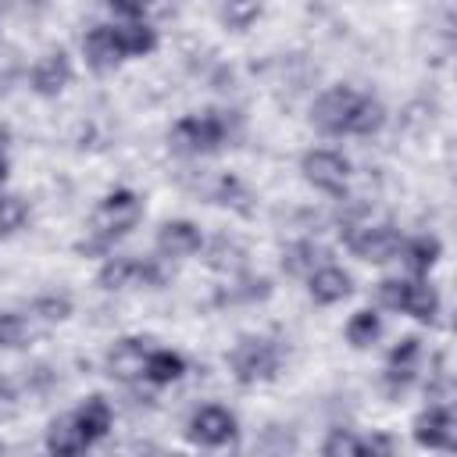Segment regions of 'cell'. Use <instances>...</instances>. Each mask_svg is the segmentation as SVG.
Masks as SVG:
<instances>
[{
  "label": "cell",
  "mask_w": 457,
  "mask_h": 457,
  "mask_svg": "<svg viewBox=\"0 0 457 457\" xmlns=\"http://www.w3.org/2000/svg\"><path fill=\"white\" fill-rule=\"evenodd\" d=\"M403 239H407V236H403L396 225H389V221H378V225H346V232H343L346 250H350L357 261H368V264L396 261Z\"/></svg>",
  "instance_id": "5"
},
{
  "label": "cell",
  "mask_w": 457,
  "mask_h": 457,
  "mask_svg": "<svg viewBox=\"0 0 457 457\" xmlns=\"http://www.w3.org/2000/svg\"><path fill=\"white\" fill-rule=\"evenodd\" d=\"M150 339L143 336H125L111 346L107 353V371L118 378V382H136L143 378V368H146V357H150Z\"/></svg>",
  "instance_id": "15"
},
{
  "label": "cell",
  "mask_w": 457,
  "mask_h": 457,
  "mask_svg": "<svg viewBox=\"0 0 457 457\" xmlns=\"http://www.w3.org/2000/svg\"><path fill=\"white\" fill-rule=\"evenodd\" d=\"M411 436L421 450H453L457 443V421H453V407L443 400H432L425 411L414 414L411 421Z\"/></svg>",
  "instance_id": "9"
},
{
  "label": "cell",
  "mask_w": 457,
  "mask_h": 457,
  "mask_svg": "<svg viewBox=\"0 0 457 457\" xmlns=\"http://www.w3.org/2000/svg\"><path fill=\"white\" fill-rule=\"evenodd\" d=\"M118 43H121V54L125 61L132 57H146L157 50V32L146 25V21H118Z\"/></svg>",
  "instance_id": "24"
},
{
  "label": "cell",
  "mask_w": 457,
  "mask_h": 457,
  "mask_svg": "<svg viewBox=\"0 0 457 457\" xmlns=\"http://www.w3.org/2000/svg\"><path fill=\"white\" fill-rule=\"evenodd\" d=\"M307 296L318 303V307H332V303H343L350 293H353V275L346 268H339L336 261H325L318 264L307 278Z\"/></svg>",
  "instance_id": "12"
},
{
  "label": "cell",
  "mask_w": 457,
  "mask_h": 457,
  "mask_svg": "<svg viewBox=\"0 0 457 457\" xmlns=\"http://www.w3.org/2000/svg\"><path fill=\"white\" fill-rule=\"evenodd\" d=\"M325 261H328V250L321 243H314V239H296V243H289L282 250V271L296 275V278H307Z\"/></svg>",
  "instance_id": "20"
},
{
  "label": "cell",
  "mask_w": 457,
  "mask_h": 457,
  "mask_svg": "<svg viewBox=\"0 0 457 457\" xmlns=\"http://www.w3.org/2000/svg\"><path fill=\"white\" fill-rule=\"evenodd\" d=\"M200 253H204V261L211 264V268H218V271H239L243 268V246L236 243V239H228V236H214L211 243L204 239V246H200Z\"/></svg>",
  "instance_id": "25"
},
{
  "label": "cell",
  "mask_w": 457,
  "mask_h": 457,
  "mask_svg": "<svg viewBox=\"0 0 457 457\" xmlns=\"http://www.w3.org/2000/svg\"><path fill=\"white\" fill-rule=\"evenodd\" d=\"M311 125L321 136H375L386 125V107L375 96L339 82L314 96Z\"/></svg>",
  "instance_id": "1"
},
{
  "label": "cell",
  "mask_w": 457,
  "mask_h": 457,
  "mask_svg": "<svg viewBox=\"0 0 457 457\" xmlns=\"http://www.w3.org/2000/svg\"><path fill=\"white\" fill-rule=\"evenodd\" d=\"M364 453H393V439L389 436H361Z\"/></svg>",
  "instance_id": "31"
},
{
  "label": "cell",
  "mask_w": 457,
  "mask_h": 457,
  "mask_svg": "<svg viewBox=\"0 0 457 457\" xmlns=\"http://www.w3.org/2000/svg\"><path fill=\"white\" fill-rule=\"evenodd\" d=\"M418 368H421V339L418 336H403L393 350H389V357H386V371H382V389H386V396H403L411 386H414V378H418Z\"/></svg>",
  "instance_id": "10"
},
{
  "label": "cell",
  "mask_w": 457,
  "mask_h": 457,
  "mask_svg": "<svg viewBox=\"0 0 457 457\" xmlns=\"http://www.w3.org/2000/svg\"><path fill=\"white\" fill-rule=\"evenodd\" d=\"M225 361L239 386H261L282 371V346L268 336H243L225 353Z\"/></svg>",
  "instance_id": "4"
},
{
  "label": "cell",
  "mask_w": 457,
  "mask_h": 457,
  "mask_svg": "<svg viewBox=\"0 0 457 457\" xmlns=\"http://www.w3.org/2000/svg\"><path fill=\"white\" fill-rule=\"evenodd\" d=\"M186 357L179 350H168V346H154L150 357H146V368H143V378L150 386H171L186 375Z\"/></svg>",
  "instance_id": "21"
},
{
  "label": "cell",
  "mask_w": 457,
  "mask_h": 457,
  "mask_svg": "<svg viewBox=\"0 0 457 457\" xmlns=\"http://www.w3.org/2000/svg\"><path fill=\"white\" fill-rule=\"evenodd\" d=\"M321 453L325 457H361L364 453V443H361V436H353L346 428H332L325 436V443H321Z\"/></svg>",
  "instance_id": "29"
},
{
  "label": "cell",
  "mask_w": 457,
  "mask_h": 457,
  "mask_svg": "<svg viewBox=\"0 0 457 457\" xmlns=\"http://www.w3.org/2000/svg\"><path fill=\"white\" fill-rule=\"evenodd\" d=\"M164 282L161 257H107L96 271V286L114 293V289H157Z\"/></svg>",
  "instance_id": "6"
},
{
  "label": "cell",
  "mask_w": 457,
  "mask_h": 457,
  "mask_svg": "<svg viewBox=\"0 0 457 457\" xmlns=\"http://www.w3.org/2000/svg\"><path fill=\"white\" fill-rule=\"evenodd\" d=\"M443 257V243L439 236H414V239H403L396 261L407 268V275H428Z\"/></svg>",
  "instance_id": "18"
},
{
  "label": "cell",
  "mask_w": 457,
  "mask_h": 457,
  "mask_svg": "<svg viewBox=\"0 0 457 457\" xmlns=\"http://www.w3.org/2000/svg\"><path fill=\"white\" fill-rule=\"evenodd\" d=\"M32 211H29V200L18 196V193H0V236H14L29 225Z\"/></svg>",
  "instance_id": "28"
},
{
  "label": "cell",
  "mask_w": 457,
  "mask_h": 457,
  "mask_svg": "<svg viewBox=\"0 0 457 457\" xmlns=\"http://www.w3.org/2000/svg\"><path fill=\"white\" fill-rule=\"evenodd\" d=\"M343 336H346V343H350L353 350H368V346H375L378 336H382V314H378L375 307H361V311H353V314L346 318V325H343Z\"/></svg>",
  "instance_id": "23"
},
{
  "label": "cell",
  "mask_w": 457,
  "mask_h": 457,
  "mask_svg": "<svg viewBox=\"0 0 457 457\" xmlns=\"http://www.w3.org/2000/svg\"><path fill=\"white\" fill-rule=\"evenodd\" d=\"M228 118L225 111H193L182 114L171 129H168V146L182 157H200V154H214L228 143Z\"/></svg>",
  "instance_id": "3"
},
{
  "label": "cell",
  "mask_w": 457,
  "mask_h": 457,
  "mask_svg": "<svg viewBox=\"0 0 457 457\" xmlns=\"http://www.w3.org/2000/svg\"><path fill=\"white\" fill-rule=\"evenodd\" d=\"M39 321L29 311H0V350H21L36 339Z\"/></svg>",
  "instance_id": "22"
},
{
  "label": "cell",
  "mask_w": 457,
  "mask_h": 457,
  "mask_svg": "<svg viewBox=\"0 0 457 457\" xmlns=\"http://www.w3.org/2000/svg\"><path fill=\"white\" fill-rule=\"evenodd\" d=\"M264 14V0H221L218 18L228 32H246L250 25H257V18Z\"/></svg>",
  "instance_id": "26"
},
{
  "label": "cell",
  "mask_w": 457,
  "mask_h": 457,
  "mask_svg": "<svg viewBox=\"0 0 457 457\" xmlns=\"http://www.w3.org/2000/svg\"><path fill=\"white\" fill-rule=\"evenodd\" d=\"M29 86L36 96H61L68 86H71V61L68 54L57 46V50H46L32 71H29Z\"/></svg>",
  "instance_id": "13"
},
{
  "label": "cell",
  "mask_w": 457,
  "mask_h": 457,
  "mask_svg": "<svg viewBox=\"0 0 457 457\" xmlns=\"http://www.w3.org/2000/svg\"><path fill=\"white\" fill-rule=\"evenodd\" d=\"M43 443H46L50 453H64V457H71V453H86V450H89V443H86V436H82L75 414H61V418H54V421L46 425V439H43Z\"/></svg>",
  "instance_id": "19"
},
{
  "label": "cell",
  "mask_w": 457,
  "mask_h": 457,
  "mask_svg": "<svg viewBox=\"0 0 457 457\" xmlns=\"http://www.w3.org/2000/svg\"><path fill=\"white\" fill-rule=\"evenodd\" d=\"M439 311H443V300H439V289L428 282V275H407V293H403L400 314H407L421 325H436Z\"/></svg>",
  "instance_id": "16"
},
{
  "label": "cell",
  "mask_w": 457,
  "mask_h": 457,
  "mask_svg": "<svg viewBox=\"0 0 457 457\" xmlns=\"http://www.w3.org/2000/svg\"><path fill=\"white\" fill-rule=\"evenodd\" d=\"M204 246V228L189 218H171L157 228V239H154V250L161 261H186L193 253H200Z\"/></svg>",
  "instance_id": "11"
},
{
  "label": "cell",
  "mask_w": 457,
  "mask_h": 457,
  "mask_svg": "<svg viewBox=\"0 0 457 457\" xmlns=\"http://www.w3.org/2000/svg\"><path fill=\"white\" fill-rule=\"evenodd\" d=\"M143 218V200L139 193L132 189H111L89 214V243H79L82 253H93V250H107L118 236L132 232Z\"/></svg>",
  "instance_id": "2"
},
{
  "label": "cell",
  "mask_w": 457,
  "mask_h": 457,
  "mask_svg": "<svg viewBox=\"0 0 457 457\" xmlns=\"http://www.w3.org/2000/svg\"><path fill=\"white\" fill-rule=\"evenodd\" d=\"M239 432V421L228 407L221 403H204L189 414L186 421V436L196 443V446H207V450H218V446H228Z\"/></svg>",
  "instance_id": "8"
},
{
  "label": "cell",
  "mask_w": 457,
  "mask_h": 457,
  "mask_svg": "<svg viewBox=\"0 0 457 457\" xmlns=\"http://www.w3.org/2000/svg\"><path fill=\"white\" fill-rule=\"evenodd\" d=\"M350 161L339 154V150H328V146H314L300 157V175L307 186H314L318 193H328V196H343L346 193V182H350Z\"/></svg>",
  "instance_id": "7"
},
{
  "label": "cell",
  "mask_w": 457,
  "mask_h": 457,
  "mask_svg": "<svg viewBox=\"0 0 457 457\" xmlns=\"http://www.w3.org/2000/svg\"><path fill=\"white\" fill-rule=\"evenodd\" d=\"M82 54H86V64H89L96 75L114 71V68L125 61L121 43H118V29H114V25H93V29L82 36Z\"/></svg>",
  "instance_id": "14"
},
{
  "label": "cell",
  "mask_w": 457,
  "mask_h": 457,
  "mask_svg": "<svg viewBox=\"0 0 457 457\" xmlns=\"http://www.w3.org/2000/svg\"><path fill=\"white\" fill-rule=\"evenodd\" d=\"M71 414H75V421H79V428H82V436H86L89 446H96L111 432V425H114V411H111V403L100 393L86 396Z\"/></svg>",
  "instance_id": "17"
},
{
  "label": "cell",
  "mask_w": 457,
  "mask_h": 457,
  "mask_svg": "<svg viewBox=\"0 0 457 457\" xmlns=\"http://www.w3.org/2000/svg\"><path fill=\"white\" fill-rule=\"evenodd\" d=\"M7 175H11V161H7V154H4V143H0V186L7 182Z\"/></svg>",
  "instance_id": "32"
},
{
  "label": "cell",
  "mask_w": 457,
  "mask_h": 457,
  "mask_svg": "<svg viewBox=\"0 0 457 457\" xmlns=\"http://www.w3.org/2000/svg\"><path fill=\"white\" fill-rule=\"evenodd\" d=\"M107 7H111L121 21H143V14H146L150 0H107Z\"/></svg>",
  "instance_id": "30"
},
{
  "label": "cell",
  "mask_w": 457,
  "mask_h": 457,
  "mask_svg": "<svg viewBox=\"0 0 457 457\" xmlns=\"http://www.w3.org/2000/svg\"><path fill=\"white\" fill-rule=\"evenodd\" d=\"M25 311H29L39 325H57V321L71 318L75 303H71V296H64V293H39Z\"/></svg>",
  "instance_id": "27"
}]
</instances>
